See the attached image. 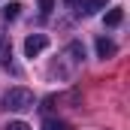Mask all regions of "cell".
I'll return each instance as SVG.
<instances>
[{"label":"cell","instance_id":"obj_4","mask_svg":"<svg viewBox=\"0 0 130 130\" xmlns=\"http://www.w3.org/2000/svg\"><path fill=\"white\" fill-rule=\"evenodd\" d=\"M121 18H124V12H121V9H109V12H106V24H109V27H118V24H121Z\"/></svg>","mask_w":130,"mask_h":130},{"label":"cell","instance_id":"obj_10","mask_svg":"<svg viewBox=\"0 0 130 130\" xmlns=\"http://www.w3.org/2000/svg\"><path fill=\"white\" fill-rule=\"evenodd\" d=\"M6 130H30L24 121H12V124H6Z\"/></svg>","mask_w":130,"mask_h":130},{"label":"cell","instance_id":"obj_9","mask_svg":"<svg viewBox=\"0 0 130 130\" xmlns=\"http://www.w3.org/2000/svg\"><path fill=\"white\" fill-rule=\"evenodd\" d=\"M52 9H55V0H39V12L42 15H48Z\"/></svg>","mask_w":130,"mask_h":130},{"label":"cell","instance_id":"obj_1","mask_svg":"<svg viewBox=\"0 0 130 130\" xmlns=\"http://www.w3.org/2000/svg\"><path fill=\"white\" fill-rule=\"evenodd\" d=\"M33 91L27 88H9L6 94H3V109H9V112H24V109H33Z\"/></svg>","mask_w":130,"mask_h":130},{"label":"cell","instance_id":"obj_6","mask_svg":"<svg viewBox=\"0 0 130 130\" xmlns=\"http://www.w3.org/2000/svg\"><path fill=\"white\" fill-rule=\"evenodd\" d=\"M103 6H106V0H85V3H82V9H85L88 15H91V12H100Z\"/></svg>","mask_w":130,"mask_h":130},{"label":"cell","instance_id":"obj_5","mask_svg":"<svg viewBox=\"0 0 130 130\" xmlns=\"http://www.w3.org/2000/svg\"><path fill=\"white\" fill-rule=\"evenodd\" d=\"M42 130H73L67 121H61V118H48L45 124H42Z\"/></svg>","mask_w":130,"mask_h":130},{"label":"cell","instance_id":"obj_11","mask_svg":"<svg viewBox=\"0 0 130 130\" xmlns=\"http://www.w3.org/2000/svg\"><path fill=\"white\" fill-rule=\"evenodd\" d=\"M67 3H82V0H67Z\"/></svg>","mask_w":130,"mask_h":130},{"label":"cell","instance_id":"obj_8","mask_svg":"<svg viewBox=\"0 0 130 130\" xmlns=\"http://www.w3.org/2000/svg\"><path fill=\"white\" fill-rule=\"evenodd\" d=\"M9 58H12V48H9V42H6V39H0V61L9 67Z\"/></svg>","mask_w":130,"mask_h":130},{"label":"cell","instance_id":"obj_3","mask_svg":"<svg viewBox=\"0 0 130 130\" xmlns=\"http://www.w3.org/2000/svg\"><path fill=\"white\" fill-rule=\"evenodd\" d=\"M97 55L100 58H112V55H115V42L106 39V36H100L97 39Z\"/></svg>","mask_w":130,"mask_h":130},{"label":"cell","instance_id":"obj_7","mask_svg":"<svg viewBox=\"0 0 130 130\" xmlns=\"http://www.w3.org/2000/svg\"><path fill=\"white\" fill-rule=\"evenodd\" d=\"M18 9H21V3H15V0L6 3L3 6V18H18Z\"/></svg>","mask_w":130,"mask_h":130},{"label":"cell","instance_id":"obj_2","mask_svg":"<svg viewBox=\"0 0 130 130\" xmlns=\"http://www.w3.org/2000/svg\"><path fill=\"white\" fill-rule=\"evenodd\" d=\"M45 45H48L45 33H33V36L24 39V55H27V58H36L39 52H45Z\"/></svg>","mask_w":130,"mask_h":130}]
</instances>
